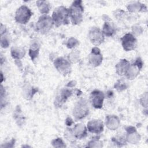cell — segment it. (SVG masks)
<instances>
[{
	"instance_id": "obj_1",
	"label": "cell",
	"mask_w": 148,
	"mask_h": 148,
	"mask_svg": "<svg viewBox=\"0 0 148 148\" xmlns=\"http://www.w3.org/2000/svg\"><path fill=\"white\" fill-rule=\"evenodd\" d=\"M69 16L73 25H78L83 21V14L84 8L82 1H75L73 2L68 9Z\"/></svg>"
},
{
	"instance_id": "obj_2",
	"label": "cell",
	"mask_w": 148,
	"mask_h": 148,
	"mask_svg": "<svg viewBox=\"0 0 148 148\" xmlns=\"http://www.w3.org/2000/svg\"><path fill=\"white\" fill-rule=\"evenodd\" d=\"M51 18L54 24L57 27L66 25L69 23V10L64 6H59L54 9Z\"/></svg>"
},
{
	"instance_id": "obj_3",
	"label": "cell",
	"mask_w": 148,
	"mask_h": 148,
	"mask_svg": "<svg viewBox=\"0 0 148 148\" xmlns=\"http://www.w3.org/2000/svg\"><path fill=\"white\" fill-rule=\"evenodd\" d=\"M53 24L54 23L51 17L47 14H42L36 23L35 29L39 33L45 34L51 29Z\"/></svg>"
},
{
	"instance_id": "obj_4",
	"label": "cell",
	"mask_w": 148,
	"mask_h": 148,
	"mask_svg": "<svg viewBox=\"0 0 148 148\" xmlns=\"http://www.w3.org/2000/svg\"><path fill=\"white\" fill-rule=\"evenodd\" d=\"M89 109L87 101L84 99H80L75 105L73 110V115L76 120H80L88 115Z\"/></svg>"
},
{
	"instance_id": "obj_5",
	"label": "cell",
	"mask_w": 148,
	"mask_h": 148,
	"mask_svg": "<svg viewBox=\"0 0 148 148\" xmlns=\"http://www.w3.org/2000/svg\"><path fill=\"white\" fill-rule=\"evenodd\" d=\"M32 14V12L28 7L25 5H22L17 9L14 18L17 23L25 24L29 21Z\"/></svg>"
},
{
	"instance_id": "obj_6",
	"label": "cell",
	"mask_w": 148,
	"mask_h": 148,
	"mask_svg": "<svg viewBox=\"0 0 148 148\" xmlns=\"http://www.w3.org/2000/svg\"><path fill=\"white\" fill-rule=\"evenodd\" d=\"M54 65L56 69L64 76H66L71 73V63L68 60H65L63 57H58L55 60Z\"/></svg>"
},
{
	"instance_id": "obj_7",
	"label": "cell",
	"mask_w": 148,
	"mask_h": 148,
	"mask_svg": "<svg viewBox=\"0 0 148 148\" xmlns=\"http://www.w3.org/2000/svg\"><path fill=\"white\" fill-rule=\"evenodd\" d=\"M88 36L90 42L96 46L102 43L105 39L104 35L102 30L95 27H92L90 29Z\"/></svg>"
},
{
	"instance_id": "obj_8",
	"label": "cell",
	"mask_w": 148,
	"mask_h": 148,
	"mask_svg": "<svg viewBox=\"0 0 148 148\" xmlns=\"http://www.w3.org/2000/svg\"><path fill=\"white\" fill-rule=\"evenodd\" d=\"M121 40L122 46L126 51L133 50L136 47L137 40L135 36L131 33H128L124 35L121 38Z\"/></svg>"
},
{
	"instance_id": "obj_9",
	"label": "cell",
	"mask_w": 148,
	"mask_h": 148,
	"mask_svg": "<svg viewBox=\"0 0 148 148\" xmlns=\"http://www.w3.org/2000/svg\"><path fill=\"white\" fill-rule=\"evenodd\" d=\"M143 66V62L140 58L138 57L135 62L130 64L129 68L125 74V76L127 79L132 80L135 79L139 74L140 70Z\"/></svg>"
},
{
	"instance_id": "obj_10",
	"label": "cell",
	"mask_w": 148,
	"mask_h": 148,
	"mask_svg": "<svg viewBox=\"0 0 148 148\" xmlns=\"http://www.w3.org/2000/svg\"><path fill=\"white\" fill-rule=\"evenodd\" d=\"M105 95L102 91L95 90L90 94V101L94 108L101 109L102 107Z\"/></svg>"
},
{
	"instance_id": "obj_11",
	"label": "cell",
	"mask_w": 148,
	"mask_h": 148,
	"mask_svg": "<svg viewBox=\"0 0 148 148\" xmlns=\"http://www.w3.org/2000/svg\"><path fill=\"white\" fill-rule=\"evenodd\" d=\"M102 55L100 49L97 47H94L91 49L90 54L88 55V61L90 64L93 66H99L102 62Z\"/></svg>"
},
{
	"instance_id": "obj_12",
	"label": "cell",
	"mask_w": 148,
	"mask_h": 148,
	"mask_svg": "<svg viewBox=\"0 0 148 148\" xmlns=\"http://www.w3.org/2000/svg\"><path fill=\"white\" fill-rule=\"evenodd\" d=\"M87 129L91 133L99 134L103 130V122L100 120H91L87 123Z\"/></svg>"
},
{
	"instance_id": "obj_13",
	"label": "cell",
	"mask_w": 148,
	"mask_h": 148,
	"mask_svg": "<svg viewBox=\"0 0 148 148\" xmlns=\"http://www.w3.org/2000/svg\"><path fill=\"white\" fill-rule=\"evenodd\" d=\"M72 94V90L69 88H64L61 90L60 94L56 97L55 99V105L57 107H61L65 102L66 99Z\"/></svg>"
},
{
	"instance_id": "obj_14",
	"label": "cell",
	"mask_w": 148,
	"mask_h": 148,
	"mask_svg": "<svg viewBox=\"0 0 148 148\" xmlns=\"http://www.w3.org/2000/svg\"><path fill=\"white\" fill-rule=\"evenodd\" d=\"M127 132L126 140L128 142L132 144H136L140 140V136L137 132L136 128L132 126H129L126 128Z\"/></svg>"
},
{
	"instance_id": "obj_15",
	"label": "cell",
	"mask_w": 148,
	"mask_h": 148,
	"mask_svg": "<svg viewBox=\"0 0 148 148\" xmlns=\"http://www.w3.org/2000/svg\"><path fill=\"white\" fill-rule=\"evenodd\" d=\"M72 134L75 139H82L87 136V128L83 124H76L73 129H71Z\"/></svg>"
},
{
	"instance_id": "obj_16",
	"label": "cell",
	"mask_w": 148,
	"mask_h": 148,
	"mask_svg": "<svg viewBox=\"0 0 148 148\" xmlns=\"http://www.w3.org/2000/svg\"><path fill=\"white\" fill-rule=\"evenodd\" d=\"M130 65V63L125 59L120 60V61L116 65V73L119 76L125 75L129 66Z\"/></svg>"
},
{
	"instance_id": "obj_17",
	"label": "cell",
	"mask_w": 148,
	"mask_h": 148,
	"mask_svg": "<svg viewBox=\"0 0 148 148\" xmlns=\"http://www.w3.org/2000/svg\"><path fill=\"white\" fill-rule=\"evenodd\" d=\"M105 123L109 130H115L119 127L120 120L117 116L114 115H110L106 117Z\"/></svg>"
},
{
	"instance_id": "obj_18",
	"label": "cell",
	"mask_w": 148,
	"mask_h": 148,
	"mask_svg": "<svg viewBox=\"0 0 148 148\" xmlns=\"http://www.w3.org/2000/svg\"><path fill=\"white\" fill-rule=\"evenodd\" d=\"M36 5L39 12L42 14H47L51 8L49 2L46 1H38L36 2Z\"/></svg>"
},
{
	"instance_id": "obj_19",
	"label": "cell",
	"mask_w": 148,
	"mask_h": 148,
	"mask_svg": "<svg viewBox=\"0 0 148 148\" xmlns=\"http://www.w3.org/2000/svg\"><path fill=\"white\" fill-rule=\"evenodd\" d=\"M40 46L36 42H33V43L31 45L30 49L29 50V55L32 60V61H34L35 59L38 57L39 54Z\"/></svg>"
},
{
	"instance_id": "obj_20",
	"label": "cell",
	"mask_w": 148,
	"mask_h": 148,
	"mask_svg": "<svg viewBox=\"0 0 148 148\" xmlns=\"http://www.w3.org/2000/svg\"><path fill=\"white\" fill-rule=\"evenodd\" d=\"M25 54V50L22 48L12 47L11 49V55L13 58L19 60L20 59L24 57Z\"/></svg>"
},
{
	"instance_id": "obj_21",
	"label": "cell",
	"mask_w": 148,
	"mask_h": 148,
	"mask_svg": "<svg viewBox=\"0 0 148 148\" xmlns=\"http://www.w3.org/2000/svg\"><path fill=\"white\" fill-rule=\"evenodd\" d=\"M103 35L107 36H112L115 33V28L109 22H105L102 30Z\"/></svg>"
},
{
	"instance_id": "obj_22",
	"label": "cell",
	"mask_w": 148,
	"mask_h": 148,
	"mask_svg": "<svg viewBox=\"0 0 148 148\" xmlns=\"http://www.w3.org/2000/svg\"><path fill=\"white\" fill-rule=\"evenodd\" d=\"M127 9L130 12H139V11H144V9L145 11L146 10V7L143 5L140 4L139 2H136L133 4H130L127 6Z\"/></svg>"
},
{
	"instance_id": "obj_23",
	"label": "cell",
	"mask_w": 148,
	"mask_h": 148,
	"mask_svg": "<svg viewBox=\"0 0 148 148\" xmlns=\"http://www.w3.org/2000/svg\"><path fill=\"white\" fill-rule=\"evenodd\" d=\"M114 88L119 92L123 91L127 88V85L123 80H119L114 84Z\"/></svg>"
},
{
	"instance_id": "obj_24",
	"label": "cell",
	"mask_w": 148,
	"mask_h": 148,
	"mask_svg": "<svg viewBox=\"0 0 148 148\" xmlns=\"http://www.w3.org/2000/svg\"><path fill=\"white\" fill-rule=\"evenodd\" d=\"M69 61L73 63H75L78 61L79 59V52L78 50L72 51L68 56Z\"/></svg>"
},
{
	"instance_id": "obj_25",
	"label": "cell",
	"mask_w": 148,
	"mask_h": 148,
	"mask_svg": "<svg viewBox=\"0 0 148 148\" xmlns=\"http://www.w3.org/2000/svg\"><path fill=\"white\" fill-rule=\"evenodd\" d=\"M102 143L100 142L99 139H97V138H96L95 139H92L91 141L88 142V144L87 145V147H102Z\"/></svg>"
},
{
	"instance_id": "obj_26",
	"label": "cell",
	"mask_w": 148,
	"mask_h": 148,
	"mask_svg": "<svg viewBox=\"0 0 148 148\" xmlns=\"http://www.w3.org/2000/svg\"><path fill=\"white\" fill-rule=\"evenodd\" d=\"M51 144L54 147H65L66 145L64 143L63 140L60 138H57L54 140H53Z\"/></svg>"
},
{
	"instance_id": "obj_27",
	"label": "cell",
	"mask_w": 148,
	"mask_h": 148,
	"mask_svg": "<svg viewBox=\"0 0 148 148\" xmlns=\"http://www.w3.org/2000/svg\"><path fill=\"white\" fill-rule=\"evenodd\" d=\"M79 45V41L74 38H71L66 43V46L69 49H72Z\"/></svg>"
},
{
	"instance_id": "obj_28",
	"label": "cell",
	"mask_w": 148,
	"mask_h": 148,
	"mask_svg": "<svg viewBox=\"0 0 148 148\" xmlns=\"http://www.w3.org/2000/svg\"><path fill=\"white\" fill-rule=\"evenodd\" d=\"M9 45V40L7 39V38H3V37H1V47L3 48H6L8 47Z\"/></svg>"
},
{
	"instance_id": "obj_29",
	"label": "cell",
	"mask_w": 148,
	"mask_h": 148,
	"mask_svg": "<svg viewBox=\"0 0 148 148\" xmlns=\"http://www.w3.org/2000/svg\"><path fill=\"white\" fill-rule=\"evenodd\" d=\"M147 92H145L143 94V97L140 99V103L143 106H144L145 108L147 107Z\"/></svg>"
},
{
	"instance_id": "obj_30",
	"label": "cell",
	"mask_w": 148,
	"mask_h": 148,
	"mask_svg": "<svg viewBox=\"0 0 148 148\" xmlns=\"http://www.w3.org/2000/svg\"><path fill=\"white\" fill-rule=\"evenodd\" d=\"M73 121H72V119L71 117H68L66 119V121H65V123L67 125H71L72 124H73Z\"/></svg>"
},
{
	"instance_id": "obj_31",
	"label": "cell",
	"mask_w": 148,
	"mask_h": 148,
	"mask_svg": "<svg viewBox=\"0 0 148 148\" xmlns=\"http://www.w3.org/2000/svg\"><path fill=\"white\" fill-rule=\"evenodd\" d=\"M75 84H76L75 82H74V81H71V82H69V83H68L67 86H68V87H73Z\"/></svg>"
}]
</instances>
